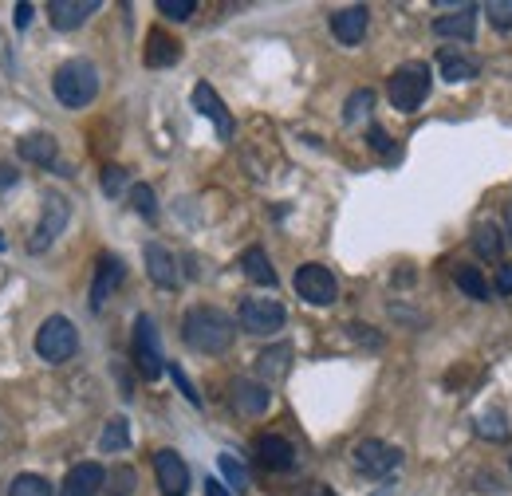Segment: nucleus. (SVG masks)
<instances>
[{"mask_svg":"<svg viewBox=\"0 0 512 496\" xmlns=\"http://www.w3.org/2000/svg\"><path fill=\"white\" fill-rule=\"evenodd\" d=\"M182 339L201 355H225L237 339V323L217 308H190L182 319Z\"/></svg>","mask_w":512,"mask_h":496,"instance_id":"nucleus-1","label":"nucleus"},{"mask_svg":"<svg viewBox=\"0 0 512 496\" xmlns=\"http://www.w3.org/2000/svg\"><path fill=\"white\" fill-rule=\"evenodd\" d=\"M52 91H56V99L64 107H71V111L95 103V95H99V71H95V63L87 60L60 63L56 75H52Z\"/></svg>","mask_w":512,"mask_h":496,"instance_id":"nucleus-2","label":"nucleus"},{"mask_svg":"<svg viewBox=\"0 0 512 496\" xmlns=\"http://www.w3.org/2000/svg\"><path fill=\"white\" fill-rule=\"evenodd\" d=\"M430 83H434V79H430V67L410 60V63H402V67H394V75H390V83H386V95H390L394 111L410 115V111H418V107L426 103Z\"/></svg>","mask_w":512,"mask_h":496,"instance_id":"nucleus-3","label":"nucleus"},{"mask_svg":"<svg viewBox=\"0 0 512 496\" xmlns=\"http://www.w3.org/2000/svg\"><path fill=\"white\" fill-rule=\"evenodd\" d=\"M75 351H79V331L71 327V319L67 315H48L40 323V331H36V355L44 363H56L60 367Z\"/></svg>","mask_w":512,"mask_h":496,"instance_id":"nucleus-4","label":"nucleus"},{"mask_svg":"<svg viewBox=\"0 0 512 496\" xmlns=\"http://www.w3.org/2000/svg\"><path fill=\"white\" fill-rule=\"evenodd\" d=\"M292 284H296L300 300L312 304V308H331L339 300V284H335L331 268H323V264H300Z\"/></svg>","mask_w":512,"mask_h":496,"instance_id":"nucleus-5","label":"nucleus"},{"mask_svg":"<svg viewBox=\"0 0 512 496\" xmlns=\"http://www.w3.org/2000/svg\"><path fill=\"white\" fill-rule=\"evenodd\" d=\"M134 363H138V374L150 378V382L166 371L162 343H158V327H154L150 315H138V319H134Z\"/></svg>","mask_w":512,"mask_h":496,"instance_id":"nucleus-6","label":"nucleus"},{"mask_svg":"<svg viewBox=\"0 0 512 496\" xmlns=\"http://www.w3.org/2000/svg\"><path fill=\"white\" fill-rule=\"evenodd\" d=\"M237 319H241V327L249 331V335H272V331H280L284 327V319H288V311L280 300H256L249 296L241 311H237Z\"/></svg>","mask_w":512,"mask_h":496,"instance_id":"nucleus-7","label":"nucleus"},{"mask_svg":"<svg viewBox=\"0 0 512 496\" xmlns=\"http://www.w3.org/2000/svg\"><path fill=\"white\" fill-rule=\"evenodd\" d=\"M351 457H355V469L363 477H390L402 465V453L394 445H386V441H359Z\"/></svg>","mask_w":512,"mask_h":496,"instance_id":"nucleus-8","label":"nucleus"},{"mask_svg":"<svg viewBox=\"0 0 512 496\" xmlns=\"http://www.w3.org/2000/svg\"><path fill=\"white\" fill-rule=\"evenodd\" d=\"M67 221H71V205H67V197L48 193V197H44V217H40L36 237H32V252H44L48 245H56V237L67 229Z\"/></svg>","mask_w":512,"mask_h":496,"instance_id":"nucleus-9","label":"nucleus"},{"mask_svg":"<svg viewBox=\"0 0 512 496\" xmlns=\"http://www.w3.org/2000/svg\"><path fill=\"white\" fill-rule=\"evenodd\" d=\"M154 473H158V489H162V496L190 493V465H186L174 449H158V453H154Z\"/></svg>","mask_w":512,"mask_h":496,"instance_id":"nucleus-10","label":"nucleus"},{"mask_svg":"<svg viewBox=\"0 0 512 496\" xmlns=\"http://www.w3.org/2000/svg\"><path fill=\"white\" fill-rule=\"evenodd\" d=\"M367 24H371V12H367L363 4H351V8H339V12H331V36H335L339 44H347V48L363 44V36H367Z\"/></svg>","mask_w":512,"mask_h":496,"instance_id":"nucleus-11","label":"nucleus"},{"mask_svg":"<svg viewBox=\"0 0 512 496\" xmlns=\"http://www.w3.org/2000/svg\"><path fill=\"white\" fill-rule=\"evenodd\" d=\"M123 276H127V268H123V260H119V256H99L95 284H91V308L95 311L107 308V300H111V292L123 284Z\"/></svg>","mask_w":512,"mask_h":496,"instance_id":"nucleus-12","label":"nucleus"},{"mask_svg":"<svg viewBox=\"0 0 512 496\" xmlns=\"http://www.w3.org/2000/svg\"><path fill=\"white\" fill-rule=\"evenodd\" d=\"M434 36L442 40H473L477 36V4H457L453 12L434 20Z\"/></svg>","mask_w":512,"mask_h":496,"instance_id":"nucleus-13","label":"nucleus"},{"mask_svg":"<svg viewBox=\"0 0 512 496\" xmlns=\"http://www.w3.org/2000/svg\"><path fill=\"white\" fill-rule=\"evenodd\" d=\"M193 107H197V111H201V115H205L209 123L217 126V134H221L225 142L233 138V115L225 111L221 95H217V91H213L209 83H197V87H193Z\"/></svg>","mask_w":512,"mask_h":496,"instance_id":"nucleus-14","label":"nucleus"},{"mask_svg":"<svg viewBox=\"0 0 512 496\" xmlns=\"http://www.w3.org/2000/svg\"><path fill=\"white\" fill-rule=\"evenodd\" d=\"M103 485H107V469L95 465V461H83V465H75L64 477L60 496H99Z\"/></svg>","mask_w":512,"mask_h":496,"instance_id":"nucleus-15","label":"nucleus"},{"mask_svg":"<svg viewBox=\"0 0 512 496\" xmlns=\"http://www.w3.org/2000/svg\"><path fill=\"white\" fill-rule=\"evenodd\" d=\"M256 457H260V465L272 469V473H288V469L296 465V449H292V441L280 434L256 437Z\"/></svg>","mask_w":512,"mask_h":496,"instance_id":"nucleus-16","label":"nucleus"},{"mask_svg":"<svg viewBox=\"0 0 512 496\" xmlns=\"http://www.w3.org/2000/svg\"><path fill=\"white\" fill-rule=\"evenodd\" d=\"M268 406H272L268 386H260V382H253V378H237V382H233V410H237V414L260 418Z\"/></svg>","mask_w":512,"mask_h":496,"instance_id":"nucleus-17","label":"nucleus"},{"mask_svg":"<svg viewBox=\"0 0 512 496\" xmlns=\"http://www.w3.org/2000/svg\"><path fill=\"white\" fill-rule=\"evenodd\" d=\"M146 272H150V280H154L158 288H178V280H182L174 252L166 245H158V241L146 245Z\"/></svg>","mask_w":512,"mask_h":496,"instance_id":"nucleus-18","label":"nucleus"},{"mask_svg":"<svg viewBox=\"0 0 512 496\" xmlns=\"http://www.w3.org/2000/svg\"><path fill=\"white\" fill-rule=\"evenodd\" d=\"M91 12H99V0H52V4H48V20H52V28H60V32L79 28Z\"/></svg>","mask_w":512,"mask_h":496,"instance_id":"nucleus-19","label":"nucleus"},{"mask_svg":"<svg viewBox=\"0 0 512 496\" xmlns=\"http://www.w3.org/2000/svg\"><path fill=\"white\" fill-rule=\"evenodd\" d=\"M142 60H146V67H174V63L182 60V44L174 36H166V32H150Z\"/></svg>","mask_w":512,"mask_h":496,"instance_id":"nucleus-20","label":"nucleus"},{"mask_svg":"<svg viewBox=\"0 0 512 496\" xmlns=\"http://www.w3.org/2000/svg\"><path fill=\"white\" fill-rule=\"evenodd\" d=\"M438 67H442V79H446V83H469V79H477V71H481L469 56H461V52H453V48H446V52L438 56Z\"/></svg>","mask_w":512,"mask_h":496,"instance_id":"nucleus-21","label":"nucleus"},{"mask_svg":"<svg viewBox=\"0 0 512 496\" xmlns=\"http://www.w3.org/2000/svg\"><path fill=\"white\" fill-rule=\"evenodd\" d=\"M241 268H245V276H249L253 284L276 288V268H272V260H268V252H264V248H249V252L241 256Z\"/></svg>","mask_w":512,"mask_h":496,"instance_id":"nucleus-22","label":"nucleus"},{"mask_svg":"<svg viewBox=\"0 0 512 496\" xmlns=\"http://www.w3.org/2000/svg\"><path fill=\"white\" fill-rule=\"evenodd\" d=\"M20 158H28L36 166H52L56 162V138L52 134H28L20 142Z\"/></svg>","mask_w":512,"mask_h":496,"instance_id":"nucleus-23","label":"nucleus"},{"mask_svg":"<svg viewBox=\"0 0 512 496\" xmlns=\"http://www.w3.org/2000/svg\"><path fill=\"white\" fill-rule=\"evenodd\" d=\"M288 363H292V347H288V343H280V347H268V351L256 359L260 374H264V378H272V382L288 374Z\"/></svg>","mask_w":512,"mask_h":496,"instance_id":"nucleus-24","label":"nucleus"},{"mask_svg":"<svg viewBox=\"0 0 512 496\" xmlns=\"http://www.w3.org/2000/svg\"><path fill=\"white\" fill-rule=\"evenodd\" d=\"M453 280H457V288L465 292V296H473V300H489V284H485V276L477 272V268H469V264H457L453 268Z\"/></svg>","mask_w":512,"mask_h":496,"instance_id":"nucleus-25","label":"nucleus"},{"mask_svg":"<svg viewBox=\"0 0 512 496\" xmlns=\"http://www.w3.org/2000/svg\"><path fill=\"white\" fill-rule=\"evenodd\" d=\"M127 445H130V422L127 418H111L103 437H99V449L103 453H123Z\"/></svg>","mask_w":512,"mask_h":496,"instance_id":"nucleus-26","label":"nucleus"},{"mask_svg":"<svg viewBox=\"0 0 512 496\" xmlns=\"http://www.w3.org/2000/svg\"><path fill=\"white\" fill-rule=\"evenodd\" d=\"M501 237H505V233H501L497 225H489V221H485V225H477L473 245H477V252H481L485 260H497V256H501V248H505V241H501Z\"/></svg>","mask_w":512,"mask_h":496,"instance_id":"nucleus-27","label":"nucleus"},{"mask_svg":"<svg viewBox=\"0 0 512 496\" xmlns=\"http://www.w3.org/2000/svg\"><path fill=\"white\" fill-rule=\"evenodd\" d=\"M477 434L485 437V441H505V437H509V418H505L501 410H485V414L477 418Z\"/></svg>","mask_w":512,"mask_h":496,"instance_id":"nucleus-28","label":"nucleus"},{"mask_svg":"<svg viewBox=\"0 0 512 496\" xmlns=\"http://www.w3.org/2000/svg\"><path fill=\"white\" fill-rule=\"evenodd\" d=\"M8 496H52V485L36 473H20L12 485H8Z\"/></svg>","mask_w":512,"mask_h":496,"instance_id":"nucleus-29","label":"nucleus"},{"mask_svg":"<svg viewBox=\"0 0 512 496\" xmlns=\"http://www.w3.org/2000/svg\"><path fill=\"white\" fill-rule=\"evenodd\" d=\"M217 465H221V473H225V481H229L233 489H249V469H245L233 453H221V457H217Z\"/></svg>","mask_w":512,"mask_h":496,"instance_id":"nucleus-30","label":"nucleus"},{"mask_svg":"<svg viewBox=\"0 0 512 496\" xmlns=\"http://www.w3.org/2000/svg\"><path fill=\"white\" fill-rule=\"evenodd\" d=\"M134 485H138V477H134V469L127 465H119V469H111V477H107V493L111 496H134Z\"/></svg>","mask_w":512,"mask_h":496,"instance_id":"nucleus-31","label":"nucleus"},{"mask_svg":"<svg viewBox=\"0 0 512 496\" xmlns=\"http://www.w3.org/2000/svg\"><path fill=\"white\" fill-rule=\"evenodd\" d=\"M371 107H375V91H367V87H363V91H355V95L347 99V107H343V119H347V123H359V119H363Z\"/></svg>","mask_w":512,"mask_h":496,"instance_id":"nucleus-32","label":"nucleus"},{"mask_svg":"<svg viewBox=\"0 0 512 496\" xmlns=\"http://www.w3.org/2000/svg\"><path fill=\"white\" fill-rule=\"evenodd\" d=\"M130 205H134V213H138V217H146V221H154V217H158V201H154V189L150 186L130 189Z\"/></svg>","mask_w":512,"mask_h":496,"instance_id":"nucleus-33","label":"nucleus"},{"mask_svg":"<svg viewBox=\"0 0 512 496\" xmlns=\"http://www.w3.org/2000/svg\"><path fill=\"white\" fill-rule=\"evenodd\" d=\"M485 16H489V24H493L497 32H509L512 28V0H493V4L485 8Z\"/></svg>","mask_w":512,"mask_h":496,"instance_id":"nucleus-34","label":"nucleus"},{"mask_svg":"<svg viewBox=\"0 0 512 496\" xmlns=\"http://www.w3.org/2000/svg\"><path fill=\"white\" fill-rule=\"evenodd\" d=\"M158 12L170 16V20H190L197 12V4L193 0H158Z\"/></svg>","mask_w":512,"mask_h":496,"instance_id":"nucleus-35","label":"nucleus"},{"mask_svg":"<svg viewBox=\"0 0 512 496\" xmlns=\"http://www.w3.org/2000/svg\"><path fill=\"white\" fill-rule=\"evenodd\" d=\"M170 374H174V382H178V390H182V394H186V398H190L193 406H201V394H197V390H193V382H190V378H186V371H182V367H178V363H170Z\"/></svg>","mask_w":512,"mask_h":496,"instance_id":"nucleus-36","label":"nucleus"},{"mask_svg":"<svg viewBox=\"0 0 512 496\" xmlns=\"http://www.w3.org/2000/svg\"><path fill=\"white\" fill-rule=\"evenodd\" d=\"M123 186H127V170H119V166H111L107 174H103V189L115 197V193H123Z\"/></svg>","mask_w":512,"mask_h":496,"instance_id":"nucleus-37","label":"nucleus"},{"mask_svg":"<svg viewBox=\"0 0 512 496\" xmlns=\"http://www.w3.org/2000/svg\"><path fill=\"white\" fill-rule=\"evenodd\" d=\"M371 146L383 150V154H394V146H390V138H386L383 126H371Z\"/></svg>","mask_w":512,"mask_h":496,"instance_id":"nucleus-38","label":"nucleus"},{"mask_svg":"<svg viewBox=\"0 0 512 496\" xmlns=\"http://www.w3.org/2000/svg\"><path fill=\"white\" fill-rule=\"evenodd\" d=\"M497 292H501V296H512V264H501V272H497Z\"/></svg>","mask_w":512,"mask_h":496,"instance_id":"nucleus-39","label":"nucleus"},{"mask_svg":"<svg viewBox=\"0 0 512 496\" xmlns=\"http://www.w3.org/2000/svg\"><path fill=\"white\" fill-rule=\"evenodd\" d=\"M32 24V4H16V28H28Z\"/></svg>","mask_w":512,"mask_h":496,"instance_id":"nucleus-40","label":"nucleus"},{"mask_svg":"<svg viewBox=\"0 0 512 496\" xmlns=\"http://www.w3.org/2000/svg\"><path fill=\"white\" fill-rule=\"evenodd\" d=\"M205 496H229V489H225L217 477H209V481H205Z\"/></svg>","mask_w":512,"mask_h":496,"instance_id":"nucleus-41","label":"nucleus"},{"mask_svg":"<svg viewBox=\"0 0 512 496\" xmlns=\"http://www.w3.org/2000/svg\"><path fill=\"white\" fill-rule=\"evenodd\" d=\"M16 178H20V174H16L12 166H4V162H0V186H16Z\"/></svg>","mask_w":512,"mask_h":496,"instance_id":"nucleus-42","label":"nucleus"},{"mask_svg":"<svg viewBox=\"0 0 512 496\" xmlns=\"http://www.w3.org/2000/svg\"><path fill=\"white\" fill-rule=\"evenodd\" d=\"M509 245H512V209H509Z\"/></svg>","mask_w":512,"mask_h":496,"instance_id":"nucleus-43","label":"nucleus"},{"mask_svg":"<svg viewBox=\"0 0 512 496\" xmlns=\"http://www.w3.org/2000/svg\"><path fill=\"white\" fill-rule=\"evenodd\" d=\"M4 248H8V241H4V233H0V252H4Z\"/></svg>","mask_w":512,"mask_h":496,"instance_id":"nucleus-44","label":"nucleus"}]
</instances>
